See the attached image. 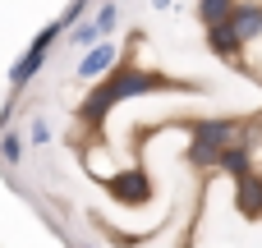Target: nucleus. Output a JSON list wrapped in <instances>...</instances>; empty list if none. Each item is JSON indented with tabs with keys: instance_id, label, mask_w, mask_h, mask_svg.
I'll return each mask as SVG.
<instances>
[{
	"instance_id": "9d476101",
	"label": "nucleus",
	"mask_w": 262,
	"mask_h": 248,
	"mask_svg": "<svg viewBox=\"0 0 262 248\" xmlns=\"http://www.w3.org/2000/svg\"><path fill=\"white\" fill-rule=\"evenodd\" d=\"M23 156H28V133H18V129H9V133H0V166H23Z\"/></svg>"
},
{
	"instance_id": "1a4fd4ad",
	"label": "nucleus",
	"mask_w": 262,
	"mask_h": 248,
	"mask_svg": "<svg viewBox=\"0 0 262 248\" xmlns=\"http://www.w3.org/2000/svg\"><path fill=\"white\" fill-rule=\"evenodd\" d=\"M235 5H239V0H198V23H203V32H212V28L230 23Z\"/></svg>"
},
{
	"instance_id": "2eb2a0df",
	"label": "nucleus",
	"mask_w": 262,
	"mask_h": 248,
	"mask_svg": "<svg viewBox=\"0 0 262 248\" xmlns=\"http://www.w3.org/2000/svg\"><path fill=\"white\" fill-rule=\"evenodd\" d=\"M28 143H32V147H46V143H51V124H46L41 115L28 120Z\"/></svg>"
},
{
	"instance_id": "ddd939ff",
	"label": "nucleus",
	"mask_w": 262,
	"mask_h": 248,
	"mask_svg": "<svg viewBox=\"0 0 262 248\" xmlns=\"http://www.w3.org/2000/svg\"><path fill=\"white\" fill-rule=\"evenodd\" d=\"M92 23H97V32H101V37H111V32L120 28V5H115V0L97 5V9H92Z\"/></svg>"
},
{
	"instance_id": "0eeeda50",
	"label": "nucleus",
	"mask_w": 262,
	"mask_h": 248,
	"mask_svg": "<svg viewBox=\"0 0 262 248\" xmlns=\"http://www.w3.org/2000/svg\"><path fill=\"white\" fill-rule=\"evenodd\" d=\"M216 170H221V175H230L235 184H239V179H249V175H253V143H249V138L230 143V147L216 156Z\"/></svg>"
},
{
	"instance_id": "4468645a",
	"label": "nucleus",
	"mask_w": 262,
	"mask_h": 248,
	"mask_svg": "<svg viewBox=\"0 0 262 248\" xmlns=\"http://www.w3.org/2000/svg\"><path fill=\"white\" fill-rule=\"evenodd\" d=\"M88 9H92V0H69V5L60 9V28L69 32V28H78V23H88Z\"/></svg>"
},
{
	"instance_id": "f8f14e48",
	"label": "nucleus",
	"mask_w": 262,
	"mask_h": 248,
	"mask_svg": "<svg viewBox=\"0 0 262 248\" xmlns=\"http://www.w3.org/2000/svg\"><path fill=\"white\" fill-rule=\"evenodd\" d=\"M69 46H74V51H83V55H88L92 46H101V32H97V23L88 18V23H78V28H69Z\"/></svg>"
},
{
	"instance_id": "20e7f679",
	"label": "nucleus",
	"mask_w": 262,
	"mask_h": 248,
	"mask_svg": "<svg viewBox=\"0 0 262 248\" xmlns=\"http://www.w3.org/2000/svg\"><path fill=\"white\" fill-rule=\"evenodd\" d=\"M120 64H124V60H120V46H115V41L106 37L101 46H92V51H88V55L78 60L74 78H78V83H88V87H97V83H101V78H111V74H115Z\"/></svg>"
},
{
	"instance_id": "7ed1b4c3",
	"label": "nucleus",
	"mask_w": 262,
	"mask_h": 248,
	"mask_svg": "<svg viewBox=\"0 0 262 248\" xmlns=\"http://www.w3.org/2000/svg\"><path fill=\"white\" fill-rule=\"evenodd\" d=\"M60 37H64V28H60V18H51V23L28 41V51L9 64V97H23V92H28V83L46 69V60H51V51H55Z\"/></svg>"
},
{
	"instance_id": "f03ea898",
	"label": "nucleus",
	"mask_w": 262,
	"mask_h": 248,
	"mask_svg": "<svg viewBox=\"0 0 262 248\" xmlns=\"http://www.w3.org/2000/svg\"><path fill=\"white\" fill-rule=\"evenodd\" d=\"M189 161L198 166V170H216V156L230 147V143H239V133H244V120H235V115H198L193 124H189Z\"/></svg>"
},
{
	"instance_id": "423d86ee",
	"label": "nucleus",
	"mask_w": 262,
	"mask_h": 248,
	"mask_svg": "<svg viewBox=\"0 0 262 248\" xmlns=\"http://www.w3.org/2000/svg\"><path fill=\"white\" fill-rule=\"evenodd\" d=\"M230 32L244 41V51L262 41V0H239L235 5V14H230Z\"/></svg>"
},
{
	"instance_id": "f3484780",
	"label": "nucleus",
	"mask_w": 262,
	"mask_h": 248,
	"mask_svg": "<svg viewBox=\"0 0 262 248\" xmlns=\"http://www.w3.org/2000/svg\"><path fill=\"white\" fill-rule=\"evenodd\" d=\"M64 244H69V239H64ZM69 248H88V244H69Z\"/></svg>"
},
{
	"instance_id": "9b49d317",
	"label": "nucleus",
	"mask_w": 262,
	"mask_h": 248,
	"mask_svg": "<svg viewBox=\"0 0 262 248\" xmlns=\"http://www.w3.org/2000/svg\"><path fill=\"white\" fill-rule=\"evenodd\" d=\"M239 212L244 216H262V175L258 170L249 179H239Z\"/></svg>"
},
{
	"instance_id": "6e6552de",
	"label": "nucleus",
	"mask_w": 262,
	"mask_h": 248,
	"mask_svg": "<svg viewBox=\"0 0 262 248\" xmlns=\"http://www.w3.org/2000/svg\"><path fill=\"white\" fill-rule=\"evenodd\" d=\"M207 51H212L216 60H226V64H239V60H244V41L230 32V23H221V28L207 32Z\"/></svg>"
},
{
	"instance_id": "f257e3e1",
	"label": "nucleus",
	"mask_w": 262,
	"mask_h": 248,
	"mask_svg": "<svg viewBox=\"0 0 262 248\" xmlns=\"http://www.w3.org/2000/svg\"><path fill=\"white\" fill-rule=\"evenodd\" d=\"M152 92H203V83H184V78H166L157 69H138V64H120L111 78H101L83 106H78V120L83 124H101L115 106L134 101V97H152Z\"/></svg>"
},
{
	"instance_id": "dca6fc26",
	"label": "nucleus",
	"mask_w": 262,
	"mask_h": 248,
	"mask_svg": "<svg viewBox=\"0 0 262 248\" xmlns=\"http://www.w3.org/2000/svg\"><path fill=\"white\" fill-rule=\"evenodd\" d=\"M170 5H175V0H152V9H170Z\"/></svg>"
},
{
	"instance_id": "39448f33",
	"label": "nucleus",
	"mask_w": 262,
	"mask_h": 248,
	"mask_svg": "<svg viewBox=\"0 0 262 248\" xmlns=\"http://www.w3.org/2000/svg\"><path fill=\"white\" fill-rule=\"evenodd\" d=\"M106 193L115 202H124V207H143L152 198V179H147V170H129V175H115L106 184Z\"/></svg>"
}]
</instances>
